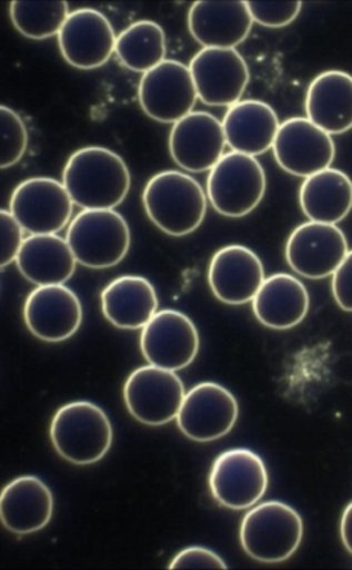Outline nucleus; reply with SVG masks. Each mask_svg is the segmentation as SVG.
Here are the masks:
<instances>
[{"mask_svg": "<svg viewBox=\"0 0 352 570\" xmlns=\"http://www.w3.org/2000/svg\"><path fill=\"white\" fill-rule=\"evenodd\" d=\"M63 185L71 200L83 210H115L131 187L129 166L105 147H83L69 157Z\"/></svg>", "mask_w": 352, "mask_h": 570, "instance_id": "f257e3e1", "label": "nucleus"}, {"mask_svg": "<svg viewBox=\"0 0 352 570\" xmlns=\"http://www.w3.org/2000/svg\"><path fill=\"white\" fill-rule=\"evenodd\" d=\"M148 218L172 237L197 232L208 210V195L187 173L165 170L147 183L142 193Z\"/></svg>", "mask_w": 352, "mask_h": 570, "instance_id": "f03ea898", "label": "nucleus"}, {"mask_svg": "<svg viewBox=\"0 0 352 570\" xmlns=\"http://www.w3.org/2000/svg\"><path fill=\"white\" fill-rule=\"evenodd\" d=\"M50 440L63 460L84 466L109 454L114 431L103 409L93 402L74 401L56 412Z\"/></svg>", "mask_w": 352, "mask_h": 570, "instance_id": "7ed1b4c3", "label": "nucleus"}, {"mask_svg": "<svg viewBox=\"0 0 352 570\" xmlns=\"http://www.w3.org/2000/svg\"><path fill=\"white\" fill-rule=\"evenodd\" d=\"M303 519L294 508L280 501L257 505L244 515L239 531L243 551L254 561H288L303 541Z\"/></svg>", "mask_w": 352, "mask_h": 570, "instance_id": "20e7f679", "label": "nucleus"}, {"mask_svg": "<svg viewBox=\"0 0 352 570\" xmlns=\"http://www.w3.org/2000/svg\"><path fill=\"white\" fill-rule=\"evenodd\" d=\"M71 252L81 266L111 268L129 254V223L115 210H83L69 224L66 234Z\"/></svg>", "mask_w": 352, "mask_h": 570, "instance_id": "39448f33", "label": "nucleus"}, {"mask_svg": "<svg viewBox=\"0 0 352 570\" xmlns=\"http://www.w3.org/2000/svg\"><path fill=\"white\" fill-rule=\"evenodd\" d=\"M266 187V173L257 157L231 151L209 171L207 195L221 216L241 218L262 203Z\"/></svg>", "mask_w": 352, "mask_h": 570, "instance_id": "423d86ee", "label": "nucleus"}, {"mask_svg": "<svg viewBox=\"0 0 352 570\" xmlns=\"http://www.w3.org/2000/svg\"><path fill=\"white\" fill-rule=\"evenodd\" d=\"M269 487L266 463L248 448L224 451L212 463L209 488L218 503L244 511L262 501Z\"/></svg>", "mask_w": 352, "mask_h": 570, "instance_id": "0eeeda50", "label": "nucleus"}, {"mask_svg": "<svg viewBox=\"0 0 352 570\" xmlns=\"http://www.w3.org/2000/svg\"><path fill=\"white\" fill-rule=\"evenodd\" d=\"M185 395V385L175 371L151 364L132 371L124 385L127 410L148 426L167 425L177 420Z\"/></svg>", "mask_w": 352, "mask_h": 570, "instance_id": "6e6552de", "label": "nucleus"}, {"mask_svg": "<svg viewBox=\"0 0 352 570\" xmlns=\"http://www.w3.org/2000/svg\"><path fill=\"white\" fill-rule=\"evenodd\" d=\"M199 99L190 66L167 59L155 69L142 75L138 101L152 120L175 125L192 114Z\"/></svg>", "mask_w": 352, "mask_h": 570, "instance_id": "1a4fd4ad", "label": "nucleus"}, {"mask_svg": "<svg viewBox=\"0 0 352 570\" xmlns=\"http://www.w3.org/2000/svg\"><path fill=\"white\" fill-rule=\"evenodd\" d=\"M73 207L63 181L50 177H33L20 183L9 202V212L30 236L63 230Z\"/></svg>", "mask_w": 352, "mask_h": 570, "instance_id": "9d476101", "label": "nucleus"}, {"mask_svg": "<svg viewBox=\"0 0 352 570\" xmlns=\"http://www.w3.org/2000/svg\"><path fill=\"white\" fill-rule=\"evenodd\" d=\"M349 242L335 224L308 222L290 234L285 243V259L301 277H333L349 254Z\"/></svg>", "mask_w": 352, "mask_h": 570, "instance_id": "9b49d317", "label": "nucleus"}, {"mask_svg": "<svg viewBox=\"0 0 352 570\" xmlns=\"http://www.w3.org/2000/svg\"><path fill=\"white\" fill-rule=\"evenodd\" d=\"M140 345L148 364L177 373L195 361L199 333L188 315L162 309L142 328Z\"/></svg>", "mask_w": 352, "mask_h": 570, "instance_id": "f8f14e48", "label": "nucleus"}, {"mask_svg": "<svg viewBox=\"0 0 352 570\" xmlns=\"http://www.w3.org/2000/svg\"><path fill=\"white\" fill-rule=\"evenodd\" d=\"M273 155L284 171L308 178L330 169L335 159V142L308 117H293L280 125Z\"/></svg>", "mask_w": 352, "mask_h": 570, "instance_id": "ddd939ff", "label": "nucleus"}, {"mask_svg": "<svg viewBox=\"0 0 352 570\" xmlns=\"http://www.w3.org/2000/svg\"><path fill=\"white\" fill-rule=\"evenodd\" d=\"M238 419L239 404L231 391L217 383H201L187 392L177 422L190 440L212 442L228 435Z\"/></svg>", "mask_w": 352, "mask_h": 570, "instance_id": "4468645a", "label": "nucleus"}, {"mask_svg": "<svg viewBox=\"0 0 352 570\" xmlns=\"http://www.w3.org/2000/svg\"><path fill=\"white\" fill-rule=\"evenodd\" d=\"M190 69L199 100L208 106L232 107L242 100L250 80L247 60L237 49H202Z\"/></svg>", "mask_w": 352, "mask_h": 570, "instance_id": "2eb2a0df", "label": "nucleus"}, {"mask_svg": "<svg viewBox=\"0 0 352 570\" xmlns=\"http://www.w3.org/2000/svg\"><path fill=\"white\" fill-rule=\"evenodd\" d=\"M117 36L103 12L78 9L70 13L58 36L60 53L76 69H99L115 52Z\"/></svg>", "mask_w": 352, "mask_h": 570, "instance_id": "dca6fc26", "label": "nucleus"}, {"mask_svg": "<svg viewBox=\"0 0 352 570\" xmlns=\"http://www.w3.org/2000/svg\"><path fill=\"white\" fill-rule=\"evenodd\" d=\"M23 320L30 333L44 343H63L73 337L83 323L79 295L66 285H44L29 294Z\"/></svg>", "mask_w": 352, "mask_h": 570, "instance_id": "f3484780", "label": "nucleus"}, {"mask_svg": "<svg viewBox=\"0 0 352 570\" xmlns=\"http://www.w3.org/2000/svg\"><path fill=\"white\" fill-rule=\"evenodd\" d=\"M222 121L208 111H192L172 126L170 153L182 170L211 171L224 156Z\"/></svg>", "mask_w": 352, "mask_h": 570, "instance_id": "a211bd4d", "label": "nucleus"}, {"mask_svg": "<svg viewBox=\"0 0 352 570\" xmlns=\"http://www.w3.org/2000/svg\"><path fill=\"white\" fill-rule=\"evenodd\" d=\"M266 279L262 259L252 249L227 246L215 253L208 269V282L213 295L228 305L253 302Z\"/></svg>", "mask_w": 352, "mask_h": 570, "instance_id": "6ab92c4d", "label": "nucleus"}, {"mask_svg": "<svg viewBox=\"0 0 352 570\" xmlns=\"http://www.w3.org/2000/svg\"><path fill=\"white\" fill-rule=\"evenodd\" d=\"M248 2H195L188 14L192 38L203 49H234L253 28Z\"/></svg>", "mask_w": 352, "mask_h": 570, "instance_id": "aec40b11", "label": "nucleus"}, {"mask_svg": "<svg viewBox=\"0 0 352 570\" xmlns=\"http://www.w3.org/2000/svg\"><path fill=\"white\" fill-rule=\"evenodd\" d=\"M54 499L39 478H14L0 495V519L9 532L24 537L42 531L52 521Z\"/></svg>", "mask_w": 352, "mask_h": 570, "instance_id": "412c9836", "label": "nucleus"}, {"mask_svg": "<svg viewBox=\"0 0 352 570\" xmlns=\"http://www.w3.org/2000/svg\"><path fill=\"white\" fill-rule=\"evenodd\" d=\"M222 125L232 151L252 157L273 149L280 129L273 107L260 100H241L229 107Z\"/></svg>", "mask_w": 352, "mask_h": 570, "instance_id": "4be33fe9", "label": "nucleus"}, {"mask_svg": "<svg viewBox=\"0 0 352 570\" xmlns=\"http://www.w3.org/2000/svg\"><path fill=\"white\" fill-rule=\"evenodd\" d=\"M311 124L331 136L352 129V76L341 70L323 71L311 81L305 96Z\"/></svg>", "mask_w": 352, "mask_h": 570, "instance_id": "5701e85b", "label": "nucleus"}, {"mask_svg": "<svg viewBox=\"0 0 352 570\" xmlns=\"http://www.w3.org/2000/svg\"><path fill=\"white\" fill-rule=\"evenodd\" d=\"M254 317L270 330L294 328L308 317L310 295L292 274L278 273L264 279L252 302Z\"/></svg>", "mask_w": 352, "mask_h": 570, "instance_id": "b1692460", "label": "nucleus"}, {"mask_svg": "<svg viewBox=\"0 0 352 570\" xmlns=\"http://www.w3.org/2000/svg\"><path fill=\"white\" fill-rule=\"evenodd\" d=\"M160 307L157 289L145 277L122 276L101 293L104 317L120 330H142Z\"/></svg>", "mask_w": 352, "mask_h": 570, "instance_id": "393cba45", "label": "nucleus"}, {"mask_svg": "<svg viewBox=\"0 0 352 570\" xmlns=\"http://www.w3.org/2000/svg\"><path fill=\"white\" fill-rule=\"evenodd\" d=\"M78 264L68 240L58 234L28 237L17 259L20 274L38 287L68 283Z\"/></svg>", "mask_w": 352, "mask_h": 570, "instance_id": "a878e982", "label": "nucleus"}, {"mask_svg": "<svg viewBox=\"0 0 352 570\" xmlns=\"http://www.w3.org/2000/svg\"><path fill=\"white\" fill-rule=\"evenodd\" d=\"M301 210L310 222L339 224L352 210V180L344 171L325 169L300 187Z\"/></svg>", "mask_w": 352, "mask_h": 570, "instance_id": "bb28decb", "label": "nucleus"}, {"mask_svg": "<svg viewBox=\"0 0 352 570\" xmlns=\"http://www.w3.org/2000/svg\"><path fill=\"white\" fill-rule=\"evenodd\" d=\"M115 55L127 69L145 75L167 60L165 32L154 20H138L117 36Z\"/></svg>", "mask_w": 352, "mask_h": 570, "instance_id": "cd10ccee", "label": "nucleus"}, {"mask_svg": "<svg viewBox=\"0 0 352 570\" xmlns=\"http://www.w3.org/2000/svg\"><path fill=\"white\" fill-rule=\"evenodd\" d=\"M70 13L68 2H12L9 7L13 27L33 40L59 36Z\"/></svg>", "mask_w": 352, "mask_h": 570, "instance_id": "c85d7f7f", "label": "nucleus"}, {"mask_svg": "<svg viewBox=\"0 0 352 570\" xmlns=\"http://www.w3.org/2000/svg\"><path fill=\"white\" fill-rule=\"evenodd\" d=\"M0 131H2V155L0 167L9 169L23 159L28 150L29 134L27 125L17 111L8 106L0 107Z\"/></svg>", "mask_w": 352, "mask_h": 570, "instance_id": "c756f323", "label": "nucleus"}, {"mask_svg": "<svg viewBox=\"0 0 352 570\" xmlns=\"http://www.w3.org/2000/svg\"><path fill=\"white\" fill-rule=\"evenodd\" d=\"M253 22L264 28H284L298 19L303 3L301 2H248Z\"/></svg>", "mask_w": 352, "mask_h": 570, "instance_id": "7c9ffc66", "label": "nucleus"}, {"mask_svg": "<svg viewBox=\"0 0 352 570\" xmlns=\"http://www.w3.org/2000/svg\"><path fill=\"white\" fill-rule=\"evenodd\" d=\"M0 227H2V254H0V267H8L17 263L20 249L24 240L23 227L20 226L13 214L8 210L0 212Z\"/></svg>", "mask_w": 352, "mask_h": 570, "instance_id": "2f4dec72", "label": "nucleus"}, {"mask_svg": "<svg viewBox=\"0 0 352 570\" xmlns=\"http://www.w3.org/2000/svg\"><path fill=\"white\" fill-rule=\"evenodd\" d=\"M171 569H227L228 564L211 549L191 547L183 549L170 563Z\"/></svg>", "mask_w": 352, "mask_h": 570, "instance_id": "473e14b6", "label": "nucleus"}, {"mask_svg": "<svg viewBox=\"0 0 352 570\" xmlns=\"http://www.w3.org/2000/svg\"><path fill=\"white\" fill-rule=\"evenodd\" d=\"M331 292L335 303L346 313H352V249L331 278Z\"/></svg>", "mask_w": 352, "mask_h": 570, "instance_id": "72a5a7b5", "label": "nucleus"}, {"mask_svg": "<svg viewBox=\"0 0 352 570\" xmlns=\"http://www.w3.org/2000/svg\"><path fill=\"white\" fill-rule=\"evenodd\" d=\"M340 533L346 551L352 554V502L344 509L341 517Z\"/></svg>", "mask_w": 352, "mask_h": 570, "instance_id": "f704fd0d", "label": "nucleus"}]
</instances>
